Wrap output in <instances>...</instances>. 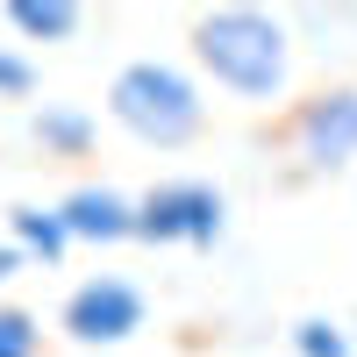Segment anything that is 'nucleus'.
Masks as SVG:
<instances>
[{"mask_svg":"<svg viewBox=\"0 0 357 357\" xmlns=\"http://www.w3.org/2000/svg\"><path fill=\"white\" fill-rule=\"evenodd\" d=\"M143 314H151V301H143V286L122 279V272H93V279H79L65 293V307H57V329H65L79 350H114V343H129L143 329Z\"/></svg>","mask_w":357,"mask_h":357,"instance_id":"nucleus-4","label":"nucleus"},{"mask_svg":"<svg viewBox=\"0 0 357 357\" xmlns=\"http://www.w3.org/2000/svg\"><path fill=\"white\" fill-rule=\"evenodd\" d=\"M107 114L136 143H151V151H178V143H193L207 129L200 86H193V72H178L172 57H129V65L107 79Z\"/></svg>","mask_w":357,"mask_h":357,"instance_id":"nucleus-2","label":"nucleus"},{"mask_svg":"<svg viewBox=\"0 0 357 357\" xmlns=\"http://www.w3.org/2000/svg\"><path fill=\"white\" fill-rule=\"evenodd\" d=\"M57 215H65L72 243H129L136 236V200L114 193V186H72L65 200H57Z\"/></svg>","mask_w":357,"mask_h":357,"instance_id":"nucleus-6","label":"nucleus"},{"mask_svg":"<svg viewBox=\"0 0 357 357\" xmlns=\"http://www.w3.org/2000/svg\"><path fill=\"white\" fill-rule=\"evenodd\" d=\"M229 229V193L215 178H158L136 200V243H186V250H215Z\"/></svg>","mask_w":357,"mask_h":357,"instance_id":"nucleus-3","label":"nucleus"},{"mask_svg":"<svg viewBox=\"0 0 357 357\" xmlns=\"http://www.w3.org/2000/svg\"><path fill=\"white\" fill-rule=\"evenodd\" d=\"M293 357H350V336H343V321H329V314H307V321H293Z\"/></svg>","mask_w":357,"mask_h":357,"instance_id":"nucleus-10","label":"nucleus"},{"mask_svg":"<svg viewBox=\"0 0 357 357\" xmlns=\"http://www.w3.org/2000/svg\"><path fill=\"white\" fill-rule=\"evenodd\" d=\"M29 136L43 143V158H86L100 129H93V114H86V107L50 100V107H36V114H29Z\"/></svg>","mask_w":357,"mask_h":357,"instance_id":"nucleus-8","label":"nucleus"},{"mask_svg":"<svg viewBox=\"0 0 357 357\" xmlns=\"http://www.w3.org/2000/svg\"><path fill=\"white\" fill-rule=\"evenodd\" d=\"M22 257H29V250H22V243H0V286H8V279H15V272H22Z\"/></svg>","mask_w":357,"mask_h":357,"instance_id":"nucleus-13","label":"nucleus"},{"mask_svg":"<svg viewBox=\"0 0 357 357\" xmlns=\"http://www.w3.org/2000/svg\"><path fill=\"white\" fill-rule=\"evenodd\" d=\"M8 243H22L29 257L57 264V257L72 250V229H65V215H57V207H8Z\"/></svg>","mask_w":357,"mask_h":357,"instance_id":"nucleus-9","label":"nucleus"},{"mask_svg":"<svg viewBox=\"0 0 357 357\" xmlns=\"http://www.w3.org/2000/svg\"><path fill=\"white\" fill-rule=\"evenodd\" d=\"M0 22H8L15 36H29V43H72L86 8H79V0H8Z\"/></svg>","mask_w":357,"mask_h":357,"instance_id":"nucleus-7","label":"nucleus"},{"mask_svg":"<svg viewBox=\"0 0 357 357\" xmlns=\"http://www.w3.org/2000/svg\"><path fill=\"white\" fill-rule=\"evenodd\" d=\"M43 350V329L29 307H0V357H36Z\"/></svg>","mask_w":357,"mask_h":357,"instance_id":"nucleus-11","label":"nucleus"},{"mask_svg":"<svg viewBox=\"0 0 357 357\" xmlns=\"http://www.w3.org/2000/svg\"><path fill=\"white\" fill-rule=\"evenodd\" d=\"M193 65L236 100H279L286 79H293V36L279 15L264 8H207L193 15Z\"/></svg>","mask_w":357,"mask_h":357,"instance_id":"nucleus-1","label":"nucleus"},{"mask_svg":"<svg viewBox=\"0 0 357 357\" xmlns=\"http://www.w3.org/2000/svg\"><path fill=\"white\" fill-rule=\"evenodd\" d=\"M22 93H36V65L0 43V100H22Z\"/></svg>","mask_w":357,"mask_h":357,"instance_id":"nucleus-12","label":"nucleus"},{"mask_svg":"<svg viewBox=\"0 0 357 357\" xmlns=\"http://www.w3.org/2000/svg\"><path fill=\"white\" fill-rule=\"evenodd\" d=\"M293 151H301L307 172H350L357 165V86H321L293 107Z\"/></svg>","mask_w":357,"mask_h":357,"instance_id":"nucleus-5","label":"nucleus"}]
</instances>
